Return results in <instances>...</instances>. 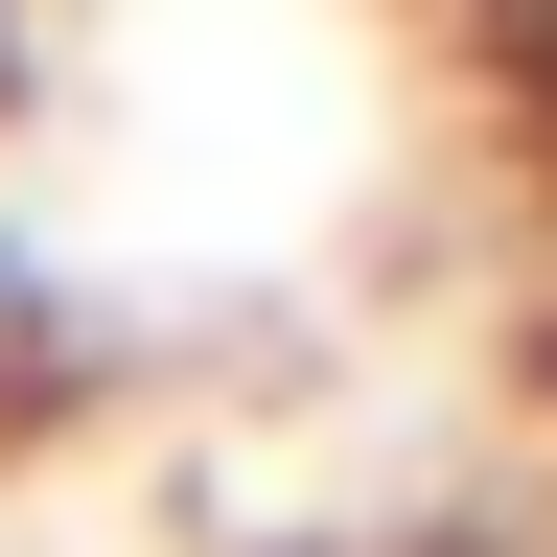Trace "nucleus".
<instances>
[{
  "instance_id": "nucleus-1",
  "label": "nucleus",
  "mask_w": 557,
  "mask_h": 557,
  "mask_svg": "<svg viewBox=\"0 0 557 557\" xmlns=\"http://www.w3.org/2000/svg\"><path fill=\"white\" fill-rule=\"evenodd\" d=\"M511 116H534V163H557V0H511Z\"/></svg>"
}]
</instances>
